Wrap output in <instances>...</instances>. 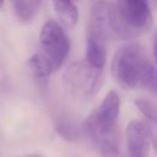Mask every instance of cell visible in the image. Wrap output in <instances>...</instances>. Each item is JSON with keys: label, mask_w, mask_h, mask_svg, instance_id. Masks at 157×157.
Wrapping results in <instances>:
<instances>
[{"label": "cell", "mask_w": 157, "mask_h": 157, "mask_svg": "<svg viewBox=\"0 0 157 157\" xmlns=\"http://www.w3.org/2000/svg\"><path fill=\"white\" fill-rule=\"evenodd\" d=\"M40 54L50 63L54 71L64 64L69 52L70 40L63 27L54 20H48L39 33Z\"/></svg>", "instance_id": "obj_5"}, {"label": "cell", "mask_w": 157, "mask_h": 157, "mask_svg": "<svg viewBox=\"0 0 157 157\" xmlns=\"http://www.w3.org/2000/svg\"><path fill=\"white\" fill-rule=\"evenodd\" d=\"M42 6V1L38 0H16L12 1V7L16 17L23 22L28 23L37 15L38 10Z\"/></svg>", "instance_id": "obj_10"}, {"label": "cell", "mask_w": 157, "mask_h": 157, "mask_svg": "<svg viewBox=\"0 0 157 157\" xmlns=\"http://www.w3.org/2000/svg\"><path fill=\"white\" fill-rule=\"evenodd\" d=\"M53 7L58 18L64 26L69 28L76 26V23L78 22L80 12L77 6L72 1H54Z\"/></svg>", "instance_id": "obj_9"}, {"label": "cell", "mask_w": 157, "mask_h": 157, "mask_svg": "<svg viewBox=\"0 0 157 157\" xmlns=\"http://www.w3.org/2000/svg\"><path fill=\"white\" fill-rule=\"evenodd\" d=\"M2 6H4V2H2V1H0V9H1Z\"/></svg>", "instance_id": "obj_17"}, {"label": "cell", "mask_w": 157, "mask_h": 157, "mask_svg": "<svg viewBox=\"0 0 157 157\" xmlns=\"http://www.w3.org/2000/svg\"><path fill=\"white\" fill-rule=\"evenodd\" d=\"M152 144H153V146H155V148H156V151H157V137H153V139H152Z\"/></svg>", "instance_id": "obj_15"}, {"label": "cell", "mask_w": 157, "mask_h": 157, "mask_svg": "<svg viewBox=\"0 0 157 157\" xmlns=\"http://www.w3.org/2000/svg\"><path fill=\"white\" fill-rule=\"evenodd\" d=\"M108 157H121L119 153H115V155H112V156H108Z\"/></svg>", "instance_id": "obj_16"}, {"label": "cell", "mask_w": 157, "mask_h": 157, "mask_svg": "<svg viewBox=\"0 0 157 157\" xmlns=\"http://www.w3.org/2000/svg\"><path fill=\"white\" fill-rule=\"evenodd\" d=\"M55 131L66 141H77L81 137V130L77 123L67 114H59L54 121Z\"/></svg>", "instance_id": "obj_8"}, {"label": "cell", "mask_w": 157, "mask_h": 157, "mask_svg": "<svg viewBox=\"0 0 157 157\" xmlns=\"http://www.w3.org/2000/svg\"><path fill=\"white\" fill-rule=\"evenodd\" d=\"M86 63L96 69L102 70L107 60V44L105 40L86 36Z\"/></svg>", "instance_id": "obj_7"}, {"label": "cell", "mask_w": 157, "mask_h": 157, "mask_svg": "<svg viewBox=\"0 0 157 157\" xmlns=\"http://www.w3.org/2000/svg\"><path fill=\"white\" fill-rule=\"evenodd\" d=\"M119 112L120 97L117 91L112 90L83 123L86 135L104 157L119 153V132L117 129Z\"/></svg>", "instance_id": "obj_1"}, {"label": "cell", "mask_w": 157, "mask_h": 157, "mask_svg": "<svg viewBox=\"0 0 157 157\" xmlns=\"http://www.w3.org/2000/svg\"><path fill=\"white\" fill-rule=\"evenodd\" d=\"M134 104L148 121L157 125V104L153 101L140 97L134 101Z\"/></svg>", "instance_id": "obj_12"}, {"label": "cell", "mask_w": 157, "mask_h": 157, "mask_svg": "<svg viewBox=\"0 0 157 157\" xmlns=\"http://www.w3.org/2000/svg\"><path fill=\"white\" fill-rule=\"evenodd\" d=\"M151 66L152 63L148 60L145 49L139 43H128L115 52L110 71L113 78L120 87L132 90L141 86Z\"/></svg>", "instance_id": "obj_3"}, {"label": "cell", "mask_w": 157, "mask_h": 157, "mask_svg": "<svg viewBox=\"0 0 157 157\" xmlns=\"http://www.w3.org/2000/svg\"><path fill=\"white\" fill-rule=\"evenodd\" d=\"M153 56L157 63V33L155 34V38H153Z\"/></svg>", "instance_id": "obj_14"}, {"label": "cell", "mask_w": 157, "mask_h": 157, "mask_svg": "<svg viewBox=\"0 0 157 157\" xmlns=\"http://www.w3.org/2000/svg\"><path fill=\"white\" fill-rule=\"evenodd\" d=\"M27 157H39V156H27Z\"/></svg>", "instance_id": "obj_18"}, {"label": "cell", "mask_w": 157, "mask_h": 157, "mask_svg": "<svg viewBox=\"0 0 157 157\" xmlns=\"http://www.w3.org/2000/svg\"><path fill=\"white\" fill-rule=\"evenodd\" d=\"M141 86H145L148 91H151L155 96H157V69L152 65L147 74L145 75Z\"/></svg>", "instance_id": "obj_13"}, {"label": "cell", "mask_w": 157, "mask_h": 157, "mask_svg": "<svg viewBox=\"0 0 157 157\" xmlns=\"http://www.w3.org/2000/svg\"><path fill=\"white\" fill-rule=\"evenodd\" d=\"M152 135L147 125L131 120L126 126V147L130 157H148Z\"/></svg>", "instance_id": "obj_6"}, {"label": "cell", "mask_w": 157, "mask_h": 157, "mask_svg": "<svg viewBox=\"0 0 157 157\" xmlns=\"http://www.w3.org/2000/svg\"><path fill=\"white\" fill-rule=\"evenodd\" d=\"M103 81L102 70L88 65L86 61L70 64L64 75L63 82L66 91L76 99L87 101L96 96Z\"/></svg>", "instance_id": "obj_4"}, {"label": "cell", "mask_w": 157, "mask_h": 157, "mask_svg": "<svg viewBox=\"0 0 157 157\" xmlns=\"http://www.w3.org/2000/svg\"><path fill=\"white\" fill-rule=\"evenodd\" d=\"M28 67H29L31 72L33 74V76H36L37 78H47L54 72L50 63L39 52L33 54L29 58Z\"/></svg>", "instance_id": "obj_11"}, {"label": "cell", "mask_w": 157, "mask_h": 157, "mask_svg": "<svg viewBox=\"0 0 157 157\" xmlns=\"http://www.w3.org/2000/svg\"><path fill=\"white\" fill-rule=\"evenodd\" d=\"M151 6L145 0H120L110 2V37L131 39L152 26Z\"/></svg>", "instance_id": "obj_2"}]
</instances>
